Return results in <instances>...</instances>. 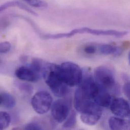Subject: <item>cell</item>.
I'll list each match as a JSON object with an SVG mask.
<instances>
[{
	"label": "cell",
	"mask_w": 130,
	"mask_h": 130,
	"mask_svg": "<svg viewBox=\"0 0 130 130\" xmlns=\"http://www.w3.org/2000/svg\"><path fill=\"white\" fill-rule=\"evenodd\" d=\"M41 72L46 84L55 96L63 97L67 94L68 86L61 78L59 65L43 62Z\"/></svg>",
	"instance_id": "obj_1"
},
{
	"label": "cell",
	"mask_w": 130,
	"mask_h": 130,
	"mask_svg": "<svg viewBox=\"0 0 130 130\" xmlns=\"http://www.w3.org/2000/svg\"><path fill=\"white\" fill-rule=\"evenodd\" d=\"M128 32L126 31H119L116 30H101L92 29L88 27H82L74 29L67 33L58 34H46L45 38L46 40L58 39L61 38H70L76 34H88L95 36H115L117 38H122L128 34Z\"/></svg>",
	"instance_id": "obj_2"
},
{
	"label": "cell",
	"mask_w": 130,
	"mask_h": 130,
	"mask_svg": "<svg viewBox=\"0 0 130 130\" xmlns=\"http://www.w3.org/2000/svg\"><path fill=\"white\" fill-rule=\"evenodd\" d=\"M59 70L62 79L69 87L79 86L83 73L80 67L72 62H64L59 65Z\"/></svg>",
	"instance_id": "obj_3"
},
{
	"label": "cell",
	"mask_w": 130,
	"mask_h": 130,
	"mask_svg": "<svg viewBox=\"0 0 130 130\" xmlns=\"http://www.w3.org/2000/svg\"><path fill=\"white\" fill-rule=\"evenodd\" d=\"M95 78L96 82L101 88L108 92L112 91L117 92L119 90L114 73L108 67H98L95 70Z\"/></svg>",
	"instance_id": "obj_4"
},
{
	"label": "cell",
	"mask_w": 130,
	"mask_h": 130,
	"mask_svg": "<svg viewBox=\"0 0 130 130\" xmlns=\"http://www.w3.org/2000/svg\"><path fill=\"white\" fill-rule=\"evenodd\" d=\"M31 103L33 109L37 113L43 115L51 108L53 98L48 92L44 91H39L33 96Z\"/></svg>",
	"instance_id": "obj_5"
},
{
	"label": "cell",
	"mask_w": 130,
	"mask_h": 130,
	"mask_svg": "<svg viewBox=\"0 0 130 130\" xmlns=\"http://www.w3.org/2000/svg\"><path fill=\"white\" fill-rule=\"evenodd\" d=\"M51 109V115L54 121L61 123L65 121L69 115L70 104L67 100L61 99L53 103Z\"/></svg>",
	"instance_id": "obj_6"
},
{
	"label": "cell",
	"mask_w": 130,
	"mask_h": 130,
	"mask_svg": "<svg viewBox=\"0 0 130 130\" xmlns=\"http://www.w3.org/2000/svg\"><path fill=\"white\" fill-rule=\"evenodd\" d=\"M109 107L111 111L117 117L125 118L130 116V105L122 98L113 99Z\"/></svg>",
	"instance_id": "obj_7"
},
{
	"label": "cell",
	"mask_w": 130,
	"mask_h": 130,
	"mask_svg": "<svg viewBox=\"0 0 130 130\" xmlns=\"http://www.w3.org/2000/svg\"><path fill=\"white\" fill-rule=\"evenodd\" d=\"M102 115V107L97 104L87 111L80 113V120L86 125L94 126L99 122Z\"/></svg>",
	"instance_id": "obj_8"
},
{
	"label": "cell",
	"mask_w": 130,
	"mask_h": 130,
	"mask_svg": "<svg viewBox=\"0 0 130 130\" xmlns=\"http://www.w3.org/2000/svg\"><path fill=\"white\" fill-rule=\"evenodd\" d=\"M15 75L19 79L29 82H37L40 77L39 72L36 71L30 65L22 66L15 71Z\"/></svg>",
	"instance_id": "obj_9"
},
{
	"label": "cell",
	"mask_w": 130,
	"mask_h": 130,
	"mask_svg": "<svg viewBox=\"0 0 130 130\" xmlns=\"http://www.w3.org/2000/svg\"><path fill=\"white\" fill-rule=\"evenodd\" d=\"M113 99L111 95L108 91L100 87L98 93L94 99V101L101 107H109Z\"/></svg>",
	"instance_id": "obj_10"
},
{
	"label": "cell",
	"mask_w": 130,
	"mask_h": 130,
	"mask_svg": "<svg viewBox=\"0 0 130 130\" xmlns=\"http://www.w3.org/2000/svg\"><path fill=\"white\" fill-rule=\"evenodd\" d=\"M108 124L111 130H130V122L123 118L112 117L109 118Z\"/></svg>",
	"instance_id": "obj_11"
},
{
	"label": "cell",
	"mask_w": 130,
	"mask_h": 130,
	"mask_svg": "<svg viewBox=\"0 0 130 130\" xmlns=\"http://www.w3.org/2000/svg\"><path fill=\"white\" fill-rule=\"evenodd\" d=\"M0 105L3 108L10 109L14 107L16 101L13 96L9 93L1 92L0 95Z\"/></svg>",
	"instance_id": "obj_12"
},
{
	"label": "cell",
	"mask_w": 130,
	"mask_h": 130,
	"mask_svg": "<svg viewBox=\"0 0 130 130\" xmlns=\"http://www.w3.org/2000/svg\"><path fill=\"white\" fill-rule=\"evenodd\" d=\"M100 52L105 55H112L115 57L120 56L122 53V49L109 44H102L99 46Z\"/></svg>",
	"instance_id": "obj_13"
},
{
	"label": "cell",
	"mask_w": 130,
	"mask_h": 130,
	"mask_svg": "<svg viewBox=\"0 0 130 130\" xmlns=\"http://www.w3.org/2000/svg\"><path fill=\"white\" fill-rule=\"evenodd\" d=\"M11 7H17L19 8L27 11V12L30 13L31 14L35 15V16H38V14L36 13L34 11L30 9L28 7H27L26 5L18 2V1H10L4 4H3L1 7H0V11L2 12L3 11L7 9L8 8Z\"/></svg>",
	"instance_id": "obj_14"
},
{
	"label": "cell",
	"mask_w": 130,
	"mask_h": 130,
	"mask_svg": "<svg viewBox=\"0 0 130 130\" xmlns=\"http://www.w3.org/2000/svg\"><path fill=\"white\" fill-rule=\"evenodd\" d=\"M76 124V114L74 110H72L66 119L63 125V128L64 129H73Z\"/></svg>",
	"instance_id": "obj_15"
},
{
	"label": "cell",
	"mask_w": 130,
	"mask_h": 130,
	"mask_svg": "<svg viewBox=\"0 0 130 130\" xmlns=\"http://www.w3.org/2000/svg\"><path fill=\"white\" fill-rule=\"evenodd\" d=\"M11 123L10 116L5 111L0 112V129L4 130L7 129Z\"/></svg>",
	"instance_id": "obj_16"
},
{
	"label": "cell",
	"mask_w": 130,
	"mask_h": 130,
	"mask_svg": "<svg viewBox=\"0 0 130 130\" xmlns=\"http://www.w3.org/2000/svg\"><path fill=\"white\" fill-rule=\"evenodd\" d=\"M31 6L36 8H44L48 7V4L42 0H23Z\"/></svg>",
	"instance_id": "obj_17"
},
{
	"label": "cell",
	"mask_w": 130,
	"mask_h": 130,
	"mask_svg": "<svg viewBox=\"0 0 130 130\" xmlns=\"http://www.w3.org/2000/svg\"><path fill=\"white\" fill-rule=\"evenodd\" d=\"M11 44L8 42H4L0 44V52L2 54L8 53L11 49Z\"/></svg>",
	"instance_id": "obj_18"
},
{
	"label": "cell",
	"mask_w": 130,
	"mask_h": 130,
	"mask_svg": "<svg viewBox=\"0 0 130 130\" xmlns=\"http://www.w3.org/2000/svg\"><path fill=\"white\" fill-rule=\"evenodd\" d=\"M25 130H42V127L36 123H30L27 124L24 127Z\"/></svg>",
	"instance_id": "obj_19"
},
{
	"label": "cell",
	"mask_w": 130,
	"mask_h": 130,
	"mask_svg": "<svg viewBox=\"0 0 130 130\" xmlns=\"http://www.w3.org/2000/svg\"><path fill=\"white\" fill-rule=\"evenodd\" d=\"M84 51L87 54H94L96 52V48L92 45L87 46L84 48Z\"/></svg>",
	"instance_id": "obj_20"
},
{
	"label": "cell",
	"mask_w": 130,
	"mask_h": 130,
	"mask_svg": "<svg viewBox=\"0 0 130 130\" xmlns=\"http://www.w3.org/2000/svg\"><path fill=\"white\" fill-rule=\"evenodd\" d=\"M123 90L125 95L130 99V82H127L125 84Z\"/></svg>",
	"instance_id": "obj_21"
},
{
	"label": "cell",
	"mask_w": 130,
	"mask_h": 130,
	"mask_svg": "<svg viewBox=\"0 0 130 130\" xmlns=\"http://www.w3.org/2000/svg\"><path fill=\"white\" fill-rule=\"evenodd\" d=\"M21 89L23 90L24 91L27 92H31L32 91V87L28 84H21Z\"/></svg>",
	"instance_id": "obj_22"
},
{
	"label": "cell",
	"mask_w": 130,
	"mask_h": 130,
	"mask_svg": "<svg viewBox=\"0 0 130 130\" xmlns=\"http://www.w3.org/2000/svg\"><path fill=\"white\" fill-rule=\"evenodd\" d=\"M128 60H129V62L130 65V51L128 54Z\"/></svg>",
	"instance_id": "obj_23"
},
{
	"label": "cell",
	"mask_w": 130,
	"mask_h": 130,
	"mask_svg": "<svg viewBox=\"0 0 130 130\" xmlns=\"http://www.w3.org/2000/svg\"><path fill=\"white\" fill-rule=\"evenodd\" d=\"M129 118H130V121H130V116H129Z\"/></svg>",
	"instance_id": "obj_24"
}]
</instances>
